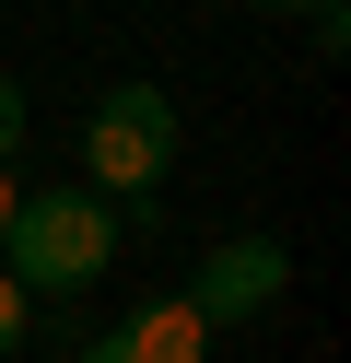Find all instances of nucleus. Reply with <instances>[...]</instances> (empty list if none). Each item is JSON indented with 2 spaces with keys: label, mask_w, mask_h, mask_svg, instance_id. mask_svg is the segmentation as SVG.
<instances>
[{
  "label": "nucleus",
  "mask_w": 351,
  "mask_h": 363,
  "mask_svg": "<svg viewBox=\"0 0 351 363\" xmlns=\"http://www.w3.org/2000/svg\"><path fill=\"white\" fill-rule=\"evenodd\" d=\"M117 199H94V188H23L12 199V223H0V269H12L35 305H70V293H94L117 269Z\"/></svg>",
  "instance_id": "f257e3e1"
},
{
  "label": "nucleus",
  "mask_w": 351,
  "mask_h": 363,
  "mask_svg": "<svg viewBox=\"0 0 351 363\" xmlns=\"http://www.w3.org/2000/svg\"><path fill=\"white\" fill-rule=\"evenodd\" d=\"M176 152H187V118H176L164 82H106V94L82 106V188L94 199H129V211L164 199Z\"/></svg>",
  "instance_id": "f03ea898"
},
{
  "label": "nucleus",
  "mask_w": 351,
  "mask_h": 363,
  "mask_svg": "<svg viewBox=\"0 0 351 363\" xmlns=\"http://www.w3.org/2000/svg\"><path fill=\"white\" fill-rule=\"evenodd\" d=\"M281 281H293V246L281 235H223L187 269V316H199V328H246V316L281 305Z\"/></svg>",
  "instance_id": "7ed1b4c3"
},
{
  "label": "nucleus",
  "mask_w": 351,
  "mask_h": 363,
  "mask_svg": "<svg viewBox=\"0 0 351 363\" xmlns=\"http://www.w3.org/2000/svg\"><path fill=\"white\" fill-rule=\"evenodd\" d=\"M106 340H117L129 363H211V328L187 316V293H164V305H129Z\"/></svg>",
  "instance_id": "20e7f679"
},
{
  "label": "nucleus",
  "mask_w": 351,
  "mask_h": 363,
  "mask_svg": "<svg viewBox=\"0 0 351 363\" xmlns=\"http://www.w3.org/2000/svg\"><path fill=\"white\" fill-rule=\"evenodd\" d=\"M23 340H35V293H23V281H12V269H0V363H12V352H23Z\"/></svg>",
  "instance_id": "39448f33"
},
{
  "label": "nucleus",
  "mask_w": 351,
  "mask_h": 363,
  "mask_svg": "<svg viewBox=\"0 0 351 363\" xmlns=\"http://www.w3.org/2000/svg\"><path fill=\"white\" fill-rule=\"evenodd\" d=\"M23 118H35V106H23V82L0 71V164H12V152H23Z\"/></svg>",
  "instance_id": "423d86ee"
},
{
  "label": "nucleus",
  "mask_w": 351,
  "mask_h": 363,
  "mask_svg": "<svg viewBox=\"0 0 351 363\" xmlns=\"http://www.w3.org/2000/svg\"><path fill=\"white\" fill-rule=\"evenodd\" d=\"M304 35H316V59H340V48H351V12H340V0H316V12H304Z\"/></svg>",
  "instance_id": "0eeeda50"
},
{
  "label": "nucleus",
  "mask_w": 351,
  "mask_h": 363,
  "mask_svg": "<svg viewBox=\"0 0 351 363\" xmlns=\"http://www.w3.org/2000/svg\"><path fill=\"white\" fill-rule=\"evenodd\" d=\"M246 12H269V24H281V12H293V24H304V12H316V0H246Z\"/></svg>",
  "instance_id": "6e6552de"
},
{
  "label": "nucleus",
  "mask_w": 351,
  "mask_h": 363,
  "mask_svg": "<svg viewBox=\"0 0 351 363\" xmlns=\"http://www.w3.org/2000/svg\"><path fill=\"white\" fill-rule=\"evenodd\" d=\"M70 363H129V352H117V340H82V352H70Z\"/></svg>",
  "instance_id": "1a4fd4ad"
},
{
  "label": "nucleus",
  "mask_w": 351,
  "mask_h": 363,
  "mask_svg": "<svg viewBox=\"0 0 351 363\" xmlns=\"http://www.w3.org/2000/svg\"><path fill=\"white\" fill-rule=\"evenodd\" d=\"M12 199H23V188H12V164H0V223H12Z\"/></svg>",
  "instance_id": "9d476101"
}]
</instances>
